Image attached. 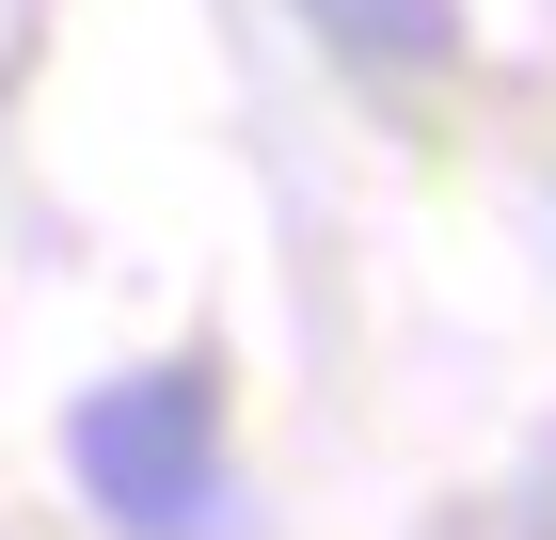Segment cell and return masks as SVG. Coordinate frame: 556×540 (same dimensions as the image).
Returning <instances> with one entry per match:
<instances>
[{"mask_svg": "<svg viewBox=\"0 0 556 540\" xmlns=\"http://www.w3.org/2000/svg\"><path fill=\"white\" fill-rule=\"evenodd\" d=\"M64 461H80V493L112 508L128 540H191L223 493V381L207 366H143V381H96L80 429H64Z\"/></svg>", "mask_w": 556, "mask_h": 540, "instance_id": "1", "label": "cell"}, {"mask_svg": "<svg viewBox=\"0 0 556 540\" xmlns=\"http://www.w3.org/2000/svg\"><path fill=\"white\" fill-rule=\"evenodd\" d=\"M350 64H382V80H445L462 64V0H302Z\"/></svg>", "mask_w": 556, "mask_h": 540, "instance_id": "2", "label": "cell"}]
</instances>
